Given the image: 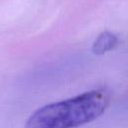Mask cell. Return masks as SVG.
Wrapping results in <instances>:
<instances>
[{
    "label": "cell",
    "instance_id": "cell-1",
    "mask_svg": "<svg viewBox=\"0 0 128 128\" xmlns=\"http://www.w3.org/2000/svg\"><path fill=\"white\" fill-rule=\"evenodd\" d=\"M109 103L110 96L104 89L87 91L37 109L25 128H77L103 115Z\"/></svg>",
    "mask_w": 128,
    "mask_h": 128
},
{
    "label": "cell",
    "instance_id": "cell-2",
    "mask_svg": "<svg viewBox=\"0 0 128 128\" xmlns=\"http://www.w3.org/2000/svg\"><path fill=\"white\" fill-rule=\"evenodd\" d=\"M118 45V38L109 31H104L96 38L92 45V52L95 55H103L113 50Z\"/></svg>",
    "mask_w": 128,
    "mask_h": 128
}]
</instances>
